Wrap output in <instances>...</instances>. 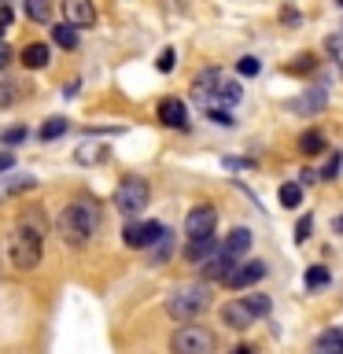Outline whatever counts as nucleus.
I'll return each mask as SVG.
<instances>
[{
  "label": "nucleus",
  "mask_w": 343,
  "mask_h": 354,
  "mask_svg": "<svg viewBox=\"0 0 343 354\" xmlns=\"http://www.w3.org/2000/svg\"><path fill=\"white\" fill-rule=\"evenodd\" d=\"M262 277H266V262H262V259H248V262H237V266H232V273H229L221 284H229V288H237V292H243V288L259 284Z\"/></svg>",
  "instance_id": "8"
},
{
  "label": "nucleus",
  "mask_w": 343,
  "mask_h": 354,
  "mask_svg": "<svg viewBox=\"0 0 343 354\" xmlns=\"http://www.w3.org/2000/svg\"><path fill=\"white\" fill-rule=\"evenodd\" d=\"M325 88H314V93H310L306 100H299V104H295V111H303V115H314V111L317 107H325Z\"/></svg>",
  "instance_id": "24"
},
{
  "label": "nucleus",
  "mask_w": 343,
  "mask_h": 354,
  "mask_svg": "<svg viewBox=\"0 0 343 354\" xmlns=\"http://www.w3.org/2000/svg\"><path fill=\"white\" fill-rule=\"evenodd\" d=\"M26 15H30L33 22H48V19H52V8L44 4V0H26Z\"/></svg>",
  "instance_id": "29"
},
{
  "label": "nucleus",
  "mask_w": 343,
  "mask_h": 354,
  "mask_svg": "<svg viewBox=\"0 0 343 354\" xmlns=\"http://www.w3.org/2000/svg\"><path fill=\"white\" fill-rule=\"evenodd\" d=\"M221 321H225L229 328H251L254 325V317H251V310L243 306V299H232V303H225L221 306Z\"/></svg>",
  "instance_id": "12"
},
{
  "label": "nucleus",
  "mask_w": 343,
  "mask_h": 354,
  "mask_svg": "<svg viewBox=\"0 0 343 354\" xmlns=\"http://www.w3.org/2000/svg\"><path fill=\"white\" fill-rule=\"evenodd\" d=\"M22 137H26V129L15 126V129H4V133H0V144H8V151H11V144H19Z\"/></svg>",
  "instance_id": "36"
},
{
  "label": "nucleus",
  "mask_w": 343,
  "mask_h": 354,
  "mask_svg": "<svg viewBox=\"0 0 343 354\" xmlns=\"http://www.w3.org/2000/svg\"><path fill=\"white\" fill-rule=\"evenodd\" d=\"M22 188H33V177H19V181H8L4 188H0V196H15V192H22Z\"/></svg>",
  "instance_id": "35"
},
{
  "label": "nucleus",
  "mask_w": 343,
  "mask_h": 354,
  "mask_svg": "<svg viewBox=\"0 0 343 354\" xmlns=\"http://www.w3.org/2000/svg\"><path fill=\"white\" fill-rule=\"evenodd\" d=\"M232 354H251V347H232Z\"/></svg>",
  "instance_id": "43"
},
{
  "label": "nucleus",
  "mask_w": 343,
  "mask_h": 354,
  "mask_svg": "<svg viewBox=\"0 0 343 354\" xmlns=\"http://www.w3.org/2000/svg\"><path fill=\"white\" fill-rule=\"evenodd\" d=\"M52 41L59 44V48H77V30L74 26H66V22H59V26H52Z\"/></svg>",
  "instance_id": "21"
},
{
  "label": "nucleus",
  "mask_w": 343,
  "mask_h": 354,
  "mask_svg": "<svg viewBox=\"0 0 343 354\" xmlns=\"http://www.w3.org/2000/svg\"><path fill=\"white\" fill-rule=\"evenodd\" d=\"M148 199H151V188L144 177H122L118 188H115V207L122 210V214H140L144 207H148Z\"/></svg>",
  "instance_id": "5"
},
{
  "label": "nucleus",
  "mask_w": 343,
  "mask_h": 354,
  "mask_svg": "<svg viewBox=\"0 0 343 354\" xmlns=\"http://www.w3.org/2000/svg\"><path fill=\"white\" fill-rule=\"evenodd\" d=\"M59 236L66 248H89L93 243V236L100 232V225H104V218H100V203L93 196H77L74 203L63 207L59 214Z\"/></svg>",
  "instance_id": "1"
},
{
  "label": "nucleus",
  "mask_w": 343,
  "mask_h": 354,
  "mask_svg": "<svg viewBox=\"0 0 343 354\" xmlns=\"http://www.w3.org/2000/svg\"><path fill=\"white\" fill-rule=\"evenodd\" d=\"M207 115H210V118H214V122H218V126H232V115H229V111H221V107H210V111H207Z\"/></svg>",
  "instance_id": "38"
},
{
  "label": "nucleus",
  "mask_w": 343,
  "mask_h": 354,
  "mask_svg": "<svg viewBox=\"0 0 343 354\" xmlns=\"http://www.w3.org/2000/svg\"><path fill=\"white\" fill-rule=\"evenodd\" d=\"M82 166H93V162H104L107 159V148H96V144H85V148H77V155H74Z\"/></svg>",
  "instance_id": "23"
},
{
  "label": "nucleus",
  "mask_w": 343,
  "mask_h": 354,
  "mask_svg": "<svg viewBox=\"0 0 343 354\" xmlns=\"http://www.w3.org/2000/svg\"><path fill=\"white\" fill-rule=\"evenodd\" d=\"M11 63V48H8V44L4 41H0V71H4V66Z\"/></svg>",
  "instance_id": "40"
},
{
  "label": "nucleus",
  "mask_w": 343,
  "mask_h": 354,
  "mask_svg": "<svg viewBox=\"0 0 343 354\" xmlns=\"http://www.w3.org/2000/svg\"><path fill=\"white\" fill-rule=\"evenodd\" d=\"M41 254H44V236H37L33 229L15 225V232H11V262L19 270H37Z\"/></svg>",
  "instance_id": "3"
},
{
  "label": "nucleus",
  "mask_w": 343,
  "mask_h": 354,
  "mask_svg": "<svg viewBox=\"0 0 343 354\" xmlns=\"http://www.w3.org/2000/svg\"><path fill=\"white\" fill-rule=\"evenodd\" d=\"M159 122L170 129H185L188 126V107L177 96H166V100H159Z\"/></svg>",
  "instance_id": "9"
},
{
  "label": "nucleus",
  "mask_w": 343,
  "mask_h": 354,
  "mask_svg": "<svg viewBox=\"0 0 343 354\" xmlns=\"http://www.w3.org/2000/svg\"><path fill=\"white\" fill-rule=\"evenodd\" d=\"M251 229H232L229 236H225V243H221V254H225V259H243V254H248V248H251Z\"/></svg>",
  "instance_id": "13"
},
{
  "label": "nucleus",
  "mask_w": 343,
  "mask_h": 354,
  "mask_svg": "<svg viewBox=\"0 0 343 354\" xmlns=\"http://www.w3.org/2000/svg\"><path fill=\"white\" fill-rule=\"evenodd\" d=\"M19 225H22V229H33L37 236H44V232H48V218H44L41 207H26V210L19 214Z\"/></svg>",
  "instance_id": "16"
},
{
  "label": "nucleus",
  "mask_w": 343,
  "mask_h": 354,
  "mask_svg": "<svg viewBox=\"0 0 343 354\" xmlns=\"http://www.w3.org/2000/svg\"><path fill=\"white\" fill-rule=\"evenodd\" d=\"M214 229H218V210L210 203H199V207L188 210V218H185V236L188 240H210Z\"/></svg>",
  "instance_id": "6"
},
{
  "label": "nucleus",
  "mask_w": 343,
  "mask_h": 354,
  "mask_svg": "<svg viewBox=\"0 0 343 354\" xmlns=\"http://www.w3.org/2000/svg\"><path fill=\"white\" fill-rule=\"evenodd\" d=\"M340 162H343V155H340V151H332V155H328V162H325V170H321V181H332V177L340 174Z\"/></svg>",
  "instance_id": "32"
},
{
  "label": "nucleus",
  "mask_w": 343,
  "mask_h": 354,
  "mask_svg": "<svg viewBox=\"0 0 343 354\" xmlns=\"http://www.w3.org/2000/svg\"><path fill=\"white\" fill-rule=\"evenodd\" d=\"M63 15H66V26H93L96 22V8L89 0H66L63 4Z\"/></svg>",
  "instance_id": "10"
},
{
  "label": "nucleus",
  "mask_w": 343,
  "mask_h": 354,
  "mask_svg": "<svg viewBox=\"0 0 343 354\" xmlns=\"http://www.w3.org/2000/svg\"><path fill=\"white\" fill-rule=\"evenodd\" d=\"M214 251H218V240H214V236H210V240H188L185 259H188V262H207Z\"/></svg>",
  "instance_id": "17"
},
{
  "label": "nucleus",
  "mask_w": 343,
  "mask_h": 354,
  "mask_svg": "<svg viewBox=\"0 0 343 354\" xmlns=\"http://www.w3.org/2000/svg\"><path fill=\"white\" fill-rule=\"evenodd\" d=\"M237 71H240V77H254L262 66H259V59H254V55H243V59L237 63Z\"/></svg>",
  "instance_id": "33"
},
{
  "label": "nucleus",
  "mask_w": 343,
  "mask_h": 354,
  "mask_svg": "<svg viewBox=\"0 0 343 354\" xmlns=\"http://www.w3.org/2000/svg\"><path fill=\"white\" fill-rule=\"evenodd\" d=\"M328 281H332L328 266H310L306 277H303V284L310 288V292H321V288H328Z\"/></svg>",
  "instance_id": "20"
},
{
  "label": "nucleus",
  "mask_w": 343,
  "mask_h": 354,
  "mask_svg": "<svg viewBox=\"0 0 343 354\" xmlns=\"http://www.w3.org/2000/svg\"><path fill=\"white\" fill-rule=\"evenodd\" d=\"M299 151H303V155H321V151H325V133H321V129L299 133Z\"/></svg>",
  "instance_id": "19"
},
{
  "label": "nucleus",
  "mask_w": 343,
  "mask_h": 354,
  "mask_svg": "<svg viewBox=\"0 0 343 354\" xmlns=\"http://www.w3.org/2000/svg\"><path fill=\"white\" fill-rule=\"evenodd\" d=\"M174 63H177V52H174V48H163V55H159V71H163V74H170V71H174Z\"/></svg>",
  "instance_id": "37"
},
{
  "label": "nucleus",
  "mask_w": 343,
  "mask_h": 354,
  "mask_svg": "<svg viewBox=\"0 0 343 354\" xmlns=\"http://www.w3.org/2000/svg\"><path fill=\"white\" fill-rule=\"evenodd\" d=\"M163 232H166L163 221H129V225L122 229V243H126V248H151Z\"/></svg>",
  "instance_id": "7"
},
{
  "label": "nucleus",
  "mask_w": 343,
  "mask_h": 354,
  "mask_svg": "<svg viewBox=\"0 0 343 354\" xmlns=\"http://www.w3.org/2000/svg\"><path fill=\"white\" fill-rule=\"evenodd\" d=\"M243 306L251 310V317H266L273 303H270V295H243Z\"/></svg>",
  "instance_id": "25"
},
{
  "label": "nucleus",
  "mask_w": 343,
  "mask_h": 354,
  "mask_svg": "<svg viewBox=\"0 0 343 354\" xmlns=\"http://www.w3.org/2000/svg\"><path fill=\"white\" fill-rule=\"evenodd\" d=\"M170 251H174V236H170V229H166L163 236L151 243V262H155V266H163L166 259H170Z\"/></svg>",
  "instance_id": "22"
},
{
  "label": "nucleus",
  "mask_w": 343,
  "mask_h": 354,
  "mask_svg": "<svg viewBox=\"0 0 343 354\" xmlns=\"http://www.w3.org/2000/svg\"><path fill=\"white\" fill-rule=\"evenodd\" d=\"M277 196H281V207H288V210L303 203V188H299V185H292V181H288V185H281V192H277Z\"/></svg>",
  "instance_id": "26"
},
{
  "label": "nucleus",
  "mask_w": 343,
  "mask_h": 354,
  "mask_svg": "<svg viewBox=\"0 0 343 354\" xmlns=\"http://www.w3.org/2000/svg\"><path fill=\"white\" fill-rule=\"evenodd\" d=\"M332 225H336V232H343V218H336V221H332Z\"/></svg>",
  "instance_id": "44"
},
{
  "label": "nucleus",
  "mask_w": 343,
  "mask_h": 354,
  "mask_svg": "<svg viewBox=\"0 0 343 354\" xmlns=\"http://www.w3.org/2000/svg\"><path fill=\"white\" fill-rule=\"evenodd\" d=\"M221 82H225V77H221V71H218V66H210V71H203V74L196 77V96L210 104V96L218 93V85H221Z\"/></svg>",
  "instance_id": "14"
},
{
  "label": "nucleus",
  "mask_w": 343,
  "mask_h": 354,
  "mask_svg": "<svg viewBox=\"0 0 343 354\" xmlns=\"http://www.w3.org/2000/svg\"><path fill=\"white\" fill-rule=\"evenodd\" d=\"M328 52H340V63H343V37H332L328 41Z\"/></svg>",
  "instance_id": "41"
},
{
  "label": "nucleus",
  "mask_w": 343,
  "mask_h": 354,
  "mask_svg": "<svg viewBox=\"0 0 343 354\" xmlns=\"http://www.w3.org/2000/svg\"><path fill=\"white\" fill-rule=\"evenodd\" d=\"M63 133H66V118H48V122L41 126L37 137H41V140H55V137H63Z\"/></svg>",
  "instance_id": "28"
},
{
  "label": "nucleus",
  "mask_w": 343,
  "mask_h": 354,
  "mask_svg": "<svg viewBox=\"0 0 343 354\" xmlns=\"http://www.w3.org/2000/svg\"><path fill=\"white\" fill-rule=\"evenodd\" d=\"M207 306H210L207 284H181L170 299H166V314H170L174 321H181V325H192Z\"/></svg>",
  "instance_id": "2"
},
{
  "label": "nucleus",
  "mask_w": 343,
  "mask_h": 354,
  "mask_svg": "<svg viewBox=\"0 0 343 354\" xmlns=\"http://www.w3.org/2000/svg\"><path fill=\"white\" fill-rule=\"evenodd\" d=\"M232 266H237V262L225 259V254H221V248H218L207 262H199V273H203V281H225V277L232 273Z\"/></svg>",
  "instance_id": "11"
},
{
  "label": "nucleus",
  "mask_w": 343,
  "mask_h": 354,
  "mask_svg": "<svg viewBox=\"0 0 343 354\" xmlns=\"http://www.w3.org/2000/svg\"><path fill=\"white\" fill-rule=\"evenodd\" d=\"M314 66H317V59L310 52H303V55H295V63H288V71H292V74H310Z\"/></svg>",
  "instance_id": "30"
},
{
  "label": "nucleus",
  "mask_w": 343,
  "mask_h": 354,
  "mask_svg": "<svg viewBox=\"0 0 343 354\" xmlns=\"http://www.w3.org/2000/svg\"><path fill=\"white\" fill-rule=\"evenodd\" d=\"M15 100V93H11V85H0V104H11Z\"/></svg>",
  "instance_id": "42"
},
{
  "label": "nucleus",
  "mask_w": 343,
  "mask_h": 354,
  "mask_svg": "<svg viewBox=\"0 0 343 354\" xmlns=\"http://www.w3.org/2000/svg\"><path fill=\"white\" fill-rule=\"evenodd\" d=\"M48 44H37V41H33V44H26V48H22V63H26L30 66V71H37V66H48Z\"/></svg>",
  "instance_id": "18"
},
{
  "label": "nucleus",
  "mask_w": 343,
  "mask_h": 354,
  "mask_svg": "<svg viewBox=\"0 0 343 354\" xmlns=\"http://www.w3.org/2000/svg\"><path fill=\"white\" fill-rule=\"evenodd\" d=\"M240 96H243V93H240V85H237V82H221V85H218V93L210 96V100H218V104H237Z\"/></svg>",
  "instance_id": "27"
},
{
  "label": "nucleus",
  "mask_w": 343,
  "mask_h": 354,
  "mask_svg": "<svg viewBox=\"0 0 343 354\" xmlns=\"http://www.w3.org/2000/svg\"><path fill=\"white\" fill-rule=\"evenodd\" d=\"M314 354H343V325L321 332L314 339Z\"/></svg>",
  "instance_id": "15"
},
{
  "label": "nucleus",
  "mask_w": 343,
  "mask_h": 354,
  "mask_svg": "<svg viewBox=\"0 0 343 354\" xmlns=\"http://www.w3.org/2000/svg\"><path fill=\"white\" fill-rule=\"evenodd\" d=\"M11 26H15V8L4 4V8H0V41H4V33H8Z\"/></svg>",
  "instance_id": "34"
},
{
  "label": "nucleus",
  "mask_w": 343,
  "mask_h": 354,
  "mask_svg": "<svg viewBox=\"0 0 343 354\" xmlns=\"http://www.w3.org/2000/svg\"><path fill=\"white\" fill-rule=\"evenodd\" d=\"M214 347H218L214 332L203 328V325H181L170 336V351L174 354H214Z\"/></svg>",
  "instance_id": "4"
},
{
  "label": "nucleus",
  "mask_w": 343,
  "mask_h": 354,
  "mask_svg": "<svg viewBox=\"0 0 343 354\" xmlns=\"http://www.w3.org/2000/svg\"><path fill=\"white\" fill-rule=\"evenodd\" d=\"M310 232H314V214H303V218H299V225H295V240L306 243Z\"/></svg>",
  "instance_id": "31"
},
{
  "label": "nucleus",
  "mask_w": 343,
  "mask_h": 354,
  "mask_svg": "<svg viewBox=\"0 0 343 354\" xmlns=\"http://www.w3.org/2000/svg\"><path fill=\"white\" fill-rule=\"evenodd\" d=\"M11 166H15V155H11V151H0V174L11 170Z\"/></svg>",
  "instance_id": "39"
}]
</instances>
